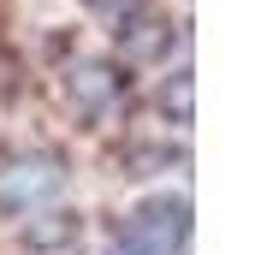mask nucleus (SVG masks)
<instances>
[{"instance_id":"1","label":"nucleus","mask_w":261,"mask_h":255,"mask_svg":"<svg viewBox=\"0 0 261 255\" xmlns=\"http://www.w3.org/2000/svg\"><path fill=\"white\" fill-rule=\"evenodd\" d=\"M184 249H190V196H148L113 243V255H184Z\"/></svg>"},{"instance_id":"2","label":"nucleus","mask_w":261,"mask_h":255,"mask_svg":"<svg viewBox=\"0 0 261 255\" xmlns=\"http://www.w3.org/2000/svg\"><path fill=\"white\" fill-rule=\"evenodd\" d=\"M65 190V160L54 148H36V155H18L0 166V208L6 214H36Z\"/></svg>"},{"instance_id":"3","label":"nucleus","mask_w":261,"mask_h":255,"mask_svg":"<svg viewBox=\"0 0 261 255\" xmlns=\"http://www.w3.org/2000/svg\"><path fill=\"white\" fill-rule=\"evenodd\" d=\"M65 101L77 119H107V113L125 101V78H119L113 60H95V54H83V60L65 65Z\"/></svg>"}]
</instances>
